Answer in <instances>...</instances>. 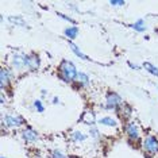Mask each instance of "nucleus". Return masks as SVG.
I'll list each match as a JSON object with an SVG mask.
<instances>
[{
    "mask_svg": "<svg viewBox=\"0 0 158 158\" xmlns=\"http://www.w3.org/2000/svg\"><path fill=\"white\" fill-rule=\"evenodd\" d=\"M60 72H61V77L66 82L76 81V78L78 76L76 66H74V64L70 62V61H62V64H61V66H60Z\"/></svg>",
    "mask_w": 158,
    "mask_h": 158,
    "instance_id": "nucleus-1",
    "label": "nucleus"
},
{
    "mask_svg": "<svg viewBox=\"0 0 158 158\" xmlns=\"http://www.w3.org/2000/svg\"><path fill=\"white\" fill-rule=\"evenodd\" d=\"M143 150L147 156H154L158 153V139L153 135H147L143 139Z\"/></svg>",
    "mask_w": 158,
    "mask_h": 158,
    "instance_id": "nucleus-2",
    "label": "nucleus"
},
{
    "mask_svg": "<svg viewBox=\"0 0 158 158\" xmlns=\"http://www.w3.org/2000/svg\"><path fill=\"white\" fill-rule=\"evenodd\" d=\"M2 122L6 127L8 128H12V127H20V126L24 124V119L22 116H18V115H3L2 118Z\"/></svg>",
    "mask_w": 158,
    "mask_h": 158,
    "instance_id": "nucleus-3",
    "label": "nucleus"
},
{
    "mask_svg": "<svg viewBox=\"0 0 158 158\" xmlns=\"http://www.w3.org/2000/svg\"><path fill=\"white\" fill-rule=\"evenodd\" d=\"M122 106V99L118 93H114V92H110L107 95V102H106V106L104 108L106 110H115V108H119Z\"/></svg>",
    "mask_w": 158,
    "mask_h": 158,
    "instance_id": "nucleus-4",
    "label": "nucleus"
},
{
    "mask_svg": "<svg viewBox=\"0 0 158 158\" xmlns=\"http://www.w3.org/2000/svg\"><path fill=\"white\" fill-rule=\"evenodd\" d=\"M124 131L126 134H127L128 139H130L131 142H135L139 139V134H141V130H139V126L136 123H132V122H130V123L126 124L124 127Z\"/></svg>",
    "mask_w": 158,
    "mask_h": 158,
    "instance_id": "nucleus-5",
    "label": "nucleus"
},
{
    "mask_svg": "<svg viewBox=\"0 0 158 158\" xmlns=\"http://www.w3.org/2000/svg\"><path fill=\"white\" fill-rule=\"evenodd\" d=\"M11 80H12V72L8 68H2V70H0V85H2V88L8 87Z\"/></svg>",
    "mask_w": 158,
    "mask_h": 158,
    "instance_id": "nucleus-6",
    "label": "nucleus"
},
{
    "mask_svg": "<svg viewBox=\"0 0 158 158\" xmlns=\"http://www.w3.org/2000/svg\"><path fill=\"white\" fill-rule=\"evenodd\" d=\"M22 136H23V139L26 142H30V143H34V142H37L38 141V132L34 130V128H31V127H27V128H24V130L22 131Z\"/></svg>",
    "mask_w": 158,
    "mask_h": 158,
    "instance_id": "nucleus-7",
    "label": "nucleus"
},
{
    "mask_svg": "<svg viewBox=\"0 0 158 158\" xmlns=\"http://www.w3.org/2000/svg\"><path fill=\"white\" fill-rule=\"evenodd\" d=\"M39 64H41V61H39V57L37 54L31 53L30 56H26V66L30 70H37L39 68Z\"/></svg>",
    "mask_w": 158,
    "mask_h": 158,
    "instance_id": "nucleus-8",
    "label": "nucleus"
},
{
    "mask_svg": "<svg viewBox=\"0 0 158 158\" xmlns=\"http://www.w3.org/2000/svg\"><path fill=\"white\" fill-rule=\"evenodd\" d=\"M12 65L16 68V69H23L26 66V56L20 54V53H16L12 57Z\"/></svg>",
    "mask_w": 158,
    "mask_h": 158,
    "instance_id": "nucleus-9",
    "label": "nucleus"
},
{
    "mask_svg": "<svg viewBox=\"0 0 158 158\" xmlns=\"http://www.w3.org/2000/svg\"><path fill=\"white\" fill-rule=\"evenodd\" d=\"M116 111H118V115L120 116V119H123V120L130 119V116H131V107L130 106L123 104V106H120Z\"/></svg>",
    "mask_w": 158,
    "mask_h": 158,
    "instance_id": "nucleus-10",
    "label": "nucleus"
},
{
    "mask_svg": "<svg viewBox=\"0 0 158 158\" xmlns=\"http://www.w3.org/2000/svg\"><path fill=\"white\" fill-rule=\"evenodd\" d=\"M82 122L87 124H93L96 122V116L92 111H85L84 115H82Z\"/></svg>",
    "mask_w": 158,
    "mask_h": 158,
    "instance_id": "nucleus-11",
    "label": "nucleus"
},
{
    "mask_svg": "<svg viewBox=\"0 0 158 158\" xmlns=\"http://www.w3.org/2000/svg\"><path fill=\"white\" fill-rule=\"evenodd\" d=\"M76 82H78L81 87H87V85H89V77H88V74L78 73V76L76 78Z\"/></svg>",
    "mask_w": 158,
    "mask_h": 158,
    "instance_id": "nucleus-12",
    "label": "nucleus"
},
{
    "mask_svg": "<svg viewBox=\"0 0 158 158\" xmlns=\"http://www.w3.org/2000/svg\"><path fill=\"white\" fill-rule=\"evenodd\" d=\"M64 34L66 35L69 39H74L78 35V28L77 27H68V28H65V31H64Z\"/></svg>",
    "mask_w": 158,
    "mask_h": 158,
    "instance_id": "nucleus-13",
    "label": "nucleus"
},
{
    "mask_svg": "<svg viewBox=\"0 0 158 158\" xmlns=\"http://www.w3.org/2000/svg\"><path fill=\"white\" fill-rule=\"evenodd\" d=\"M102 124H106V126H110V127H116L118 126V122L114 119V118L111 116H106V118H102V119L99 120Z\"/></svg>",
    "mask_w": 158,
    "mask_h": 158,
    "instance_id": "nucleus-14",
    "label": "nucleus"
},
{
    "mask_svg": "<svg viewBox=\"0 0 158 158\" xmlns=\"http://www.w3.org/2000/svg\"><path fill=\"white\" fill-rule=\"evenodd\" d=\"M143 68H145V69L149 72L150 74H153V76L158 77V68L154 66L153 64H150V62H143Z\"/></svg>",
    "mask_w": 158,
    "mask_h": 158,
    "instance_id": "nucleus-15",
    "label": "nucleus"
},
{
    "mask_svg": "<svg viewBox=\"0 0 158 158\" xmlns=\"http://www.w3.org/2000/svg\"><path fill=\"white\" fill-rule=\"evenodd\" d=\"M87 138L88 136L85 134H82L81 131H74L73 134H72V141L73 142H84Z\"/></svg>",
    "mask_w": 158,
    "mask_h": 158,
    "instance_id": "nucleus-16",
    "label": "nucleus"
},
{
    "mask_svg": "<svg viewBox=\"0 0 158 158\" xmlns=\"http://www.w3.org/2000/svg\"><path fill=\"white\" fill-rule=\"evenodd\" d=\"M69 45H70V49H72V50H73V52H74V54H76V56L78 57V58H81V60H88V57H87V56H85V54H84V53H81V50H80V49H78V48H77V46H76V45H74V44H73V42H69Z\"/></svg>",
    "mask_w": 158,
    "mask_h": 158,
    "instance_id": "nucleus-17",
    "label": "nucleus"
},
{
    "mask_svg": "<svg viewBox=\"0 0 158 158\" xmlns=\"http://www.w3.org/2000/svg\"><path fill=\"white\" fill-rule=\"evenodd\" d=\"M131 27L134 28L135 31H145V20L143 19H139V20H136V22L134 24H131Z\"/></svg>",
    "mask_w": 158,
    "mask_h": 158,
    "instance_id": "nucleus-18",
    "label": "nucleus"
},
{
    "mask_svg": "<svg viewBox=\"0 0 158 158\" xmlns=\"http://www.w3.org/2000/svg\"><path fill=\"white\" fill-rule=\"evenodd\" d=\"M8 20H10V23L16 24V26H26L24 20L22 19V18H19V16H10Z\"/></svg>",
    "mask_w": 158,
    "mask_h": 158,
    "instance_id": "nucleus-19",
    "label": "nucleus"
},
{
    "mask_svg": "<svg viewBox=\"0 0 158 158\" xmlns=\"http://www.w3.org/2000/svg\"><path fill=\"white\" fill-rule=\"evenodd\" d=\"M34 107H35V110H37L38 112H44V111H45V106H44V103H42L41 100H35V102H34Z\"/></svg>",
    "mask_w": 158,
    "mask_h": 158,
    "instance_id": "nucleus-20",
    "label": "nucleus"
},
{
    "mask_svg": "<svg viewBox=\"0 0 158 158\" xmlns=\"http://www.w3.org/2000/svg\"><path fill=\"white\" fill-rule=\"evenodd\" d=\"M52 156H53V158H68L62 152H60V150H57V149L52 152Z\"/></svg>",
    "mask_w": 158,
    "mask_h": 158,
    "instance_id": "nucleus-21",
    "label": "nucleus"
},
{
    "mask_svg": "<svg viewBox=\"0 0 158 158\" xmlns=\"http://www.w3.org/2000/svg\"><path fill=\"white\" fill-rule=\"evenodd\" d=\"M89 132H91V135H92L95 139H98L99 136H100V134H99V130H98V128H95V127H92L91 130H89Z\"/></svg>",
    "mask_w": 158,
    "mask_h": 158,
    "instance_id": "nucleus-22",
    "label": "nucleus"
},
{
    "mask_svg": "<svg viewBox=\"0 0 158 158\" xmlns=\"http://www.w3.org/2000/svg\"><path fill=\"white\" fill-rule=\"evenodd\" d=\"M58 16H60V18H62V19H65V20H68V22H70V23H74V20L72 19L70 16H68V15H64V14L58 12Z\"/></svg>",
    "mask_w": 158,
    "mask_h": 158,
    "instance_id": "nucleus-23",
    "label": "nucleus"
},
{
    "mask_svg": "<svg viewBox=\"0 0 158 158\" xmlns=\"http://www.w3.org/2000/svg\"><path fill=\"white\" fill-rule=\"evenodd\" d=\"M126 3L122 2V0H118V2H111V6H124Z\"/></svg>",
    "mask_w": 158,
    "mask_h": 158,
    "instance_id": "nucleus-24",
    "label": "nucleus"
},
{
    "mask_svg": "<svg viewBox=\"0 0 158 158\" xmlns=\"http://www.w3.org/2000/svg\"><path fill=\"white\" fill-rule=\"evenodd\" d=\"M128 66H131L132 69H139V66H136V65H134L132 62H128Z\"/></svg>",
    "mask_w": 158,
    "mask_h": 158,
    "instance_id": "nucleus-25",
    "label": "nucleus"
},
{
    "mask_svg": "<svg viewBox=\"0 0 158 158\" xmlns=\"http://www.w3.org/2000/svg\"><path fill=\"white\" fill-rule=\"evenodd\" d=\"M2 158H6V157H2Z\"/></svg>",
    "mask_w": 158,
    "mask_h": 158,
    "instance_id": "nucleus-26",
    "label": "nucleus"
}]
</instances>
